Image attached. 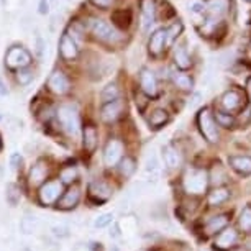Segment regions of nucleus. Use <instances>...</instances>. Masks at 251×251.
Here are the masks:
<instances>
[{
    "instance_id": "f257e3e1",
    "label": "nucleus",
    "mask_w": 251,
    "mask_h": 251,
    "mask_svg": "<svg viewBox=\"0 0 251 251\" xmlns=\"http://www.w3.org/2000/svg\"><path fill=\"white\" fill-rule=\"evenodd\" d=\"M184 191L191 196H199L207 191L208 186V174L203 169H187L182 179Z\"/></svg>"
},
{
    "instance_id": "f03ea898",
    "label": "nucleus",
    "mask_w": 251,
    "mask_h": 251,
    "mask_svg": "<svg viewBox=\"0 0 251 251\" xmlns=\"http://www.w3.org/2000/svg\"><path fill=\"white\" fill-rule=\"evenodd\" d=\"M58 120L63 126V130L69 136H77L80 130L79 113L73 105H61L58 108Z\"/></svg>"
},
{
    "instance_id": "7ed1b4c3",
    "label": "nucleus",
    "mask_w": 251,
    "mask_h": 251,
    "mask_svg": "<svg viewBox=\"0 0 251 251\" xmlns=\"http://www.w3.org/2000/svg\"><path fill=\"white\" fill-rule=\"evenodd\" d=\"M197 125L199 130H201L202 136L205 138L208 143H217L219 141V125H217L215 118L212 117V113L208 108H202L197 115Z\"/></svg>"
},
{
    "instance_id": "20e7f679",
    "label": "nucleus",
    "mask_w": 251,
    "mask_h": 251,
    "mask_svg": "<svg viewBox=\"0 0 251 251\" xmlns=\"http://www.w3.org/2000/svg\"><path fill=\"white\" fill-rule=\"evenodd\" d=\"M91 30L96 35L97 40H100L107 45H115L122 40L120 33L110 23L102 20V18H91Z\"/></svg>"
},
{
    "instance_id": "39448f33",
    "label": "nucleus",
    "mask_w": 251,
    "mask_h": 251,
    "mask_svg": "<svg viewBox=\"0 0 251 251\" xmlns=\"http://www.w3.org/2000/svg\"><path fill=\"white\" fill-rule=\"evenodd\" d=\"M230 0H207L205 10H207V22L205 28H214L220 23V18L228 12Z\"/></svg>"
},
{
    "instance_id": "423d86ee",
    "label": "nucleus",
    "mask_w": 251,
    "mask_h": 251,
    "mask_svg": "<svg viewBox=\"0 0 251 251\" xmlns=\"http://www.w3.org/2000/svg\"><path fill=\"white\" fill-rule=\"evenodd\" d=\"M31 63V54L22 46H12L5 54V64L10 69H25Z\"/></svg>"
},
{
    "instance_id": "0eeeda50",
    "label": "nucleus",
    "mask_w": 251,
    "mask_h": 251,
    "mask_svg": "<svg viewBox=\"0 0 251 251\" xmlns=\"http://www.w3.org/2000/svg\"><path fill=\"white\" fill-rule=\"evenodd\" d=\"M63 196V182L61 181H48L40 189V202L45 205L58 202Z\"/></svg>"
},
{
    "instance_id": "6e6552de",
    "label": "nucleus",
    "mask_w": 251,
    "mask_h": 251,
    "mask_svg": "<svg viewBox=\"0 0 251 251\" xmlns=\"http://www.w3.org/2000/svg\"><path fill=\"white\" fill-rule=\"evenodd\" d=\"M123 156V143L120 140H110L105 146V151H103V163L108 168L118 164L122 161Z\"/></svg>"
},
{
    "instance_id": "1a4fd4ad",
    "label": "nucleus",
    "mask_w": 251,
    "mask_h": 251,
    "mask_svg": "<svg viewBox=\"0 0 251 251\" xmlns=\"http://www.w3.org/2000/svg\"><path fill=\"white\" fill-rule=\"evenodd\" d=\"M48 89L51 92L58 94V96H63V94L68 92L69 91V80L64 75V73H61V71H54L48 79Z\"/></svg>"
},
{
    "instance_id": "9d476101",
    "label": "nucleus",
    "mask_w": 251,
    "mask_h": 251,
    "mask_svg": "<svg viewBox=\"0 0 251 251\" xmlns=\"http://www.w3.org/2000/svg\"><path fill=\"white\" fill-rule=\"evenodd\" d=\"M236 240H238V233L233 230V228H224L220 231L219 235H217L215 238V248L217 250H222V251H226L230 248H233L236 245Z\"/></svg>"
},
{
    "instance_id": "9b49d317",
    "label": "nucleus",
    "mask_w": 251,
    "mask_h": 251,
    "mask_svg": "<svg viewBox=\"0 0 251 251\" xmlns=\"http://www.w3.org/2000/svg\"><path fill=\"white\" fill-rule=\"evenodd\" d=\"M140 86L143 94H146L148 97H154L158 94V80L150 69H143L140 73Z\"/></svg>"
},
{
    "instance_id": "f8f14e48",
    "label": "nucleus",
    "mask_w": 251,
    "mask_h": 251,
    "mask_svg": "<svg viewBox=\"0 0 251 251\" xmlns=\"http://www.w3.org/2000/svg\"><path fill=\"white\" fill-rule=\"evenodd\" d=\"M140 5H141V28L148 30L154 23V18H156L154 0H141Z\"/></svg>"
},
{
    "instance_id": "ddd939ff",
    "label": "nucleus",
    "mask_w": 251,
    "mask_h": 251,
    "mask_svg": "<svg viewBox=\"0 0 251 251\" xmlns=\"http://www.w3.org/2000/svg\"><path fill=\"white\" fill-rule=\"evenodd\" d=\"M168 46V36H166V30H156L150 38V53L153 56H159Z\"/></svg>"
},
{
    "instance_id": "4468645a",
    "label": "nucleus",
    "mask_w": 251,
    "mask_h": 251,
    "mask_svg": "<svg viewBox=\"0 0 251 251\" xmlns=\"http://www.w3.org/2000/svg\"><path fill=\"white\" fill-rule=\"evenodd\" d=\"M59 53L66 61H73L77 58L79 48L69 35H63L59 40Z\"/></svg>"
},
{
    "instance_id": "2eb2a0df",
    "label": "nucleus",
    "mask_w": 251,
    "mask_h": 251,
    "mask_svg": "<svg viewBox=\"0 0 251 251\" xmlns=\"http://www.w3.org/2000/svg\"><path fill=\"white\" fill-rule=\"evenodd\" d=\"M228 164L240 176H250L251 174V156H230Z\"/></svg>"
},
{
    "instance_id": "dca6fc26",
    "label": "nucleus",
    "mask_w": 251,
    "mask_h": 251,
    "mask_svg": "<svg viewBox=\"0 0 251 251\" xmlns=\"http://www.w3.org/2000/svg\"><path fill=\"white\" fill-rule=\"evenodd\" d=\"M222 107L225 108L226 112H235L238 110L241 107V102H243V97H241V94L238 91H235V89H230V91H226L224 96H222Z\"/></svg>"
},
{
    "instance_id": "f3484780",
    "label": "nucleus",
    "mask_w": 251,
    "mask_h": 251,
    "mask_svg": "<svg viewBox=\"0 0 251 251\" xmlns=\"http://www.w3.org/2000/svg\"><path fill=\"white\" fill-rule=\"evenodd\" d=\"M89 192H91V197L96 199L97 202L108 201L112 197V187L103 181H94L89 187Z\"/></svg>"
},
{
    "instance_id": "a211bd4d",
    "label": "nucleus",
    "mask_w": 251,
    "mask_h": 251,
    "mask_svg": "<svg viewBox=\"0 0 251 251\" xmlns=\"http://www.w3.org/2000/svg\"><path fill=\"white\" fill-rule=\"evenodd\" d=\"M163 159L168 168H179L182 163L181 153L173 145H166L163 148Z\"/></svg>"
},
{
    "instance_id": "6ab92c4d",
    "label": "nucleus",
    "mask_w": 251,
    "mask_h": 251,
    "mask_svg": "<svg viewBox=\"0 0 251 251\" xmlns=\"http://www.w3.org/2000/svg\"><path fill=\"white\" fill-rule=\"evenodd\" d=\"M79 199H80L79 189H69V191H66L63 194V197L58 201V207L63 208V210H69V208H74L77 205Z\"/></svg>"
},
{
    "instance_id": "aec40b11",
    "label": "nucleus",
    "mask_w": 251,
    "mask_h": 251,
    "mask_svg": "<svg viewBox=\"0 0 251 251\" xmlns=\"http://www.w3.org/2000/svg\"><path fill=\"white\" fill-rule=\"evenodd\" d=\"M120 112H122V103H120V100L108 102V103H105V105L102 107V120L107 122V123L115 122L117 118L120 117Z\"/></svg>"
},
{
    "instance_id": "412c9836",
    "label": "nucleus",
    "mask_w": 251,
    "mask_h": 251,
    "mask_svg": "<svg viewBox=\"0 0 251 251\" xmlns=\"http://www.w3.org/2000/svg\"><path fill=\"white\" fill-rule=\"evenodd\" d=\"M228 215H217V217H212L210 220L207 222V225H205V230H207V235H214L217 233V231H220L226 228V225H228Z\"/></svg>"
},
{
    "instance_id": "4be33fe9",
    "label": "nucleus",
    "mask_w": 251,
    "mask_h": 251,
    "mask_svg": "<svg viewBox=\"0 0 251 251\" xmlns=\"http://www.w3.org/2000/svg\"><path fill=\"white\" fill-rule=\"evenodd\" d=\"M174 63H176L179 69H189L192 66V59L184 46H176L174 48Z\"/></svg>"
},
{
    "instance_id": "5701e85b",
    "label": "nucleus",
    "mask_w": 251,
    "mask_h": 251,
    "mask_svg": "<svg viewBox=\"0 0 251 251\" xmlns=\"http://www.w3.org/2000/svg\"><path fill=\"white\" fill-rule=\"evenodd\" d=\"M46 174H48V168H46L45 163H36L33 168L30 169V184L31 186H38L46 179Z\"/></svg>"
},
{
    "instance_id": "b1692460",
    "label": "nucleus",
    "mask_w": 251,
    "mask_h": 251,
    "mask_svg": "<svg viewBox=\"0 0 251 251\" xmlns=\"http://www.w3.org/2000/svg\"><path fill=\"white\" fill-rule=\"evenodd\" d=\"M40 226V220L36 217H33L30 214L23 215L20 220V231L23 235H33L36 231V228Z\"/></svg>"
},
{
    "instance_id": "393cba45",
    "label": "nucleus",
    "mask_w": 251,
    "mask_h": 251,
    "mask_svg": "<svg viewBox=\"0 0 251 251\" xmlns=\"http://www.w3.org/2000/svg\"><path fill=\"white\" fill-rule=\"evenodd\" d=\"M230 197V191L225 187H217L215 191H212L210 194H208L207 197V202L208 205H220V203H224L228 201Z\"/></svg>"
},
{
    "instance_id": "a878e982",
    "label": "nucleus",
    "mask_w": 251,
    "mask_h": 251,
    "mask_svg": "<svg viewBox=\"0 0 251 251\" xmlns=\"http://www.w3.org/2000/svg\"><path fill=\"white\" fill-rule=\"evenodd\" d=\"M97 146V130L92 125H87L84 128V148L89 153H92Z\"/></svg>"
},
{
    "instance_id": "bb28decb",
    "label": "nucleus",
    "mask_w": 251,
    "mask_h": 251,
    "mask_svg": "<svg viewBox=\"0 0 251 251\" xmlns=\"http://www.w3.org/2000/svg\"><path fill=\"white\" fill-rule=\"evenodd\" d=\"M169 120V113L163 110V108H156V110L150 115V126L151 128H161L164 123H168Z\"/></svg>"
},
{
    "instance_id": "cd10ccee",
    "label": "nucleus",
    "mask_w": 251,
    "mask_h": 251,
    "mask_svg": "<svg viewBox=\"0 0 251 251\" xmlns=\"http://www.w3.org/2000/svg\"><path fill=\"white\" fill-rule=\"evenodd\" d=\"M112 20L115 22L117 26L120 28H128L131 23V12L130 10H117L112 15Z\"/></svg>"
},
{
    "instance_id": "c85d7f7f",
    "label": "nucleus",
    "mask_w": 251,
    "mask_h": 251,
    "mask_svg": "<svg viewBox=\"0 0 251 251\" xmlns=\"http://www.w3.org/2000/svg\"><path fill=\"white\" fill-rule=\"evenodd\" d=\"M173 80H174V84H176V86H177L179 89H182V91H192L194 82H192V79L189 77L187 74L174 73V74H173Z\"/></svg>"
},
{
    "instance_id": "c756f323",
    "label": "nucleus",
    "mask_w": 251,
    "mask_h": 251,
    "mask_svg": "<svg viewBox=\"0 0 251 251\" xmlns=\"http://www.w3.org/2000/svg\"><path fill=\"white\" fill-rule=\"evenodd\" d=\"M100 96H102V100L105 103L115 102V100H118V97H120V91H118L117 84H108V86L103 87Z\"/></svg>"
},
{
    "instance_id": "7c9ffc66",
    "label": "nucleus",
    "mask_w": 251,
    "mask_h": 251,
    "mask_svg": "<svg viewBox=\"0 0 251 251\" xmlns=\"http://www.w3.org/2000/svg\"><path fill=\"white\" fill-rule=\"evenodd\" d=\"M5 197H7V202L10 203L12 207H15L22 199V192L15 184H8L7 186V192H5Z\"/></svg>"
},
{
    "instance_id": "2f4dec72",
    "label": "nucleus",
    "mask_w": 251,
    "mask_h": 251,
    "mask_svg": "<svg viewBox=\"0 0 251 251\" xmlns=\"http://www.w3.org/2000/svg\"><path fill=\"white\" fill-rule=\"evenodd\" d=\"M146 173L151 174V177H158L159 174V159L156 154H150L146 158Z\"/></svg>"
},
{
    "instance_id": "473e14b6",
    "label": "nucleus",
    "mask_w": 251,
    "mask_h": 251,
    "mask_svg": "<svg viewBox=\"0 0 251 251\" xmlns=\"http://www.w3.org/2000/svg\"><path fill=\"white\" fill-rule=\"evenodd\" d=\"M238 225L243 231H251V207H245L241 210Z\"/></svg>"
},
{
    "instance_id": "72a5a7b5",
    "label": "nucleus",
    "mask_w": 251,
    "mask_h": 251,
    "mask_svg": "<svg viewBox=\"0 0 251 251\" xmlns=\"http://www.w3.org/2000/svg\"><path fill=\"white\" fill-rule=\"evenodd\" d=\"M136 169V164H135V159L131 158H123L120 161V173L123 177H130L131 174L135 173Z\"/></svg>"
},
{
    "instance_id": "f704fd0d",
    "label": "nucleus",
    "mask_w": 251,
    "mask_h": 251,
    "mask_svg": "<svg viewBox=\"0 0 251 251\" xmlns=\"http://www.w3.org/2000/svg\"><path fill=\"white\" fill-rule=\"evenodd\" d=\"M215 118H217V125L219 126H224V128H231L235 125V118L230 115V113H225V112H217L215 113Z\"/></svg>"
},
{
    "instance_id": "c9c22d12",
    "label": "nucleus",
    "mask_w": 251,
    "mask_h": 251,
    "mask_svg": "<svg viewBox=\"0 0 251 251\" xmlns=\"http://www.w3.org/2000/svg\"><path fill=\"white\" fill-rule=\"evenodd\" d=\"M50 230H51L53 238H56V240H64V238H69L71 236V228L68 225H53Z\"/></svg>"
},
{
    "instance_id": "e433bc0d",
    "label": "nucleus",
    "mask_w": 251,
    "mask_h": 251,
    "mask_svg": "<svg viewBox=\"0 0 251 251\" xmlns=\"http://www.w3.org/2000/svg\"><path fill=\"white\" fill-rule=\"evenodd\" d=\"M59 177H61V182H66V184H71L73 181H75L77 177V169L74 166H68V168H63L59 173Z\"/></svg>"
},
{
    "instance_id": "4c0bfd02",
    "label": "nucleus",
    "mask_w": 251,
    "mask_h": 251,
    "mask_svg": "<svg viewBox=\"0 0 251 251\" xmlns=\"http://www.w3.org/2000/svg\"><path fill=\"white\" fill-rule=\"evenodd\" d=\"M68 35H69L71 38H73L75 45L80 43V41L84 40V36H82V35H84V30H82V26H80L77 22L73 23V25L69 26V33H68Z\"/></svg>"
},
{
    "instance_id": "58836bf2",
    "label": "nucleus",
    "mask_w": 251,
    "mask_h": 251,
    "mask_svg": "<svg viewBox=\"0 0 251 251\" xmlns=\"http://www.w3.org/2000/svg\"><path fill=\"white\" fill-rule=\"evenodd\" d=\"M182 31V23L181 22H176V23H173L171 26L166 30V36H168V45H171L173 43V40L176 36H179V33Z\"/></svg>"
},
{
    "instance_id": "ea45409f",
    "label": "nucleus",
    "mask_w": 251,
    "mask_h": 251,
    "mask_svg": "<svg viewBox=\"0 0 251 251\" xmlns=\"http://www.w3.org/2000/svg\"><path fill=\"white\" fill-rule=\"evenodd\" d=\"M17 80L20 86H28V84L33 80V73L30 69H20L17 74Z\"/></svg>"
},
{
    "instance_id": "a19ab883",
    "label": "nucleus",
    "mask_w": 251,
    "mask_h": 251,
    "mask_svg": "<svg viewBox=\"0 0 251 251\" xmlns=\"http://www.w3.org/2000/svg\"><path fill=\"white\" fill-rule=\"evenodd\" d=\"M113 220V214H102L94 220V226L96 228H105L107 225H110Z\"/></svg>"
},
{
    "instance_id": "79ce46f5",
    "label": "nucleus",
    "mask_w": 251,
    "mask_h": 251,
    "mask_svg": "<svg viewBox=\"0 0 251 251\" xmlns=\"http://www.w3.org/2000/svg\"><path fill=\"white\" fill-rule=\"evenodd\" d=\"M45 48H46V41L43 40V36H41L40 33H36V36H35V51H36L38 58H41V56L45 54Z\"/></svg>"
},
{
    "instance_id": "37998d69",
    "label": "nucleus",
    "mask_w": 251,
    "mask_h": 251,
    "mask_svg": "<svg viewBox=\"0 0 251 251\" xmlns=\"http://www.w3.org/2000/svg\"><path fill=\"white\" fill-rule=\"evenodd\" d=\"M43 243H45V251H61V250H59V245L56 243L54 240H51V238H43Z\"/></svg>"
},
{
    "instance_id": "c03bdc74",
    "label": "nucleus",
    "mask_w": 251,
    "mask_h": 251,
    "mask_svg": "<svg viewBox=\"0 0 251 251\" xmlns=\"http://www.w3.org/2000/svg\"><path fill=\"white\" fill-rule=\"evenodd\" d=\"M20 164H22V156H20V153H13L10 156V166H12V169H18V168H20Z\"/></svg>"
},
{
    "instance_id": "a18cd8bd",
    "label": "nucleus",
    "mask_w": 251,
    "mask_h": 251,
    "mask_svg": "<svg viewBox=\"0 0 251 251\" xmlns=\"http://www.w3.org/2000/svg\"><path fill=\"white\" fill-rule=\"evenodd\" d=\"M91 2L99 8H108V7L113 5V2H115V0H91Z\"/></svg>"
},
{
    "instance_id": "49530a36",
    "label": "nucleus",
    "mask_w": 251,
    "mask_h": 251,
    "mask_svg": "<svg viewBox=\"0 0 251 251\" xmlns=\"http://www.w3.org/2000/svg\"><path fill=\"white\" fill-rule=\"evenodd\" d=\"M191 10L194 13H202L203 10H205V5H203L202 2H194L192 5H191Z\"/></svg>"
},
{
    "instance_id": "de8ad7c7",
    "label": "nucleus",
    "mask_w": 251,
    "mask_h": 251,
    "mask_svg": "<svg viewBox=\"0 0 251 251\" xmlns=\"http://www.w3.org/2000/svg\"><path fill=\"white\" fill-rule=\"evenodd\" d=\"M136 105H138V108L141 112L145 110V107L148 105V100H145V97L143 96H138V94H136Z\"/></svg>"
},
{
    "instance_id": "09e8293b",
    "label": "nucleus",
    "mask_w": 251,
    "mask_h": 251,
    "mask_svg": "<svg viewBox=\"0 0 251 251\" xmlns=\"http://www.w3.org/2000/svg\"><path fill=\"white\" fill-rule=\"evenodd\" d=\"M50 5H51L50 0H41V2H40V13H43V15H45V13H48L50 12Z\"/></svg>"
},
{
    "instance_id": "8fccbe9b",
    "label": "nucleus",
    "mask_w": 251,
    "mask_h": 251,
    "mask_svg": "<svg viewBox=\"0 0 251 251\" xmlns=\"http://www.w3.org/2000/svg\"><path fill=\"white\" fill-rule=\"evenodd\" d=\"M108 235H110V238H118V236H120V226L115 224L110 228V233H108Z\"/></svg>"
},
{
    "instance_id": "3c124183",
    "label": "nucleus",
    "mask_w": 251,
    "mask_h": 251,
    "mask_svg": "<svg viewBox=\"0 0 251 251\" xmlns=\"http://www.w3.org/2000/svg\"><path fill=\"white\" fill-rule=\"evenodd\" d=\"M7 94H8V89L5 86V82L0 79V96H7Z\"/></svg>"
},
{
    "instance_id": "603ef678",
    "label": "nucleus",
    "mask_w": 251,
    "mask_h": 251,
    "mask_svg": "<svg viewBox=\"0 0 251 251\" xmlns=\"http://www.w3.org/2000/svg\"><path fill=\"white\" fill-rule=\"evenodd\" d=\"M246 91H248V96L251 100V77H248V80H246Z\"/></svg>"
},
{
    "instance_id": "864d4df0",
    "label": "nucleus",
    "mask_w": 251,
    "mask_h": 251,
    "mask_svg": "<svg viewBox=\"0 0 251 251\" xmlns=\"http://www.w3.org/2000/svg\"><path fill=\"white\" fill-rule=\"evenodd\" d=\"M248 250H250V251H251V240H250V241H248Z\"/></svg>"
},
{
    "instance_id": "5fc2aeb1",
    "label": "nucleus",
    "mask_w": 251,
    "mask_h": 251,
    "mask_svg": "<svg viewBox=\"0 0 251 251\" xmlns=\"http://www.w3.org/2000/svg\"><path fill=\"white\" fill-rule=\"evenodd\" d=\"M22 251H33V250H30V248H23Z\"/></svg>"
},
{
    "instance_id": "6e6d98bb",
    "label": "nucleus",
    "mask_w": 251,
    "mask_h": 251,
    "mask_svg": "<svg viewBox=\"0 0 251 251\" xmlns=\"http://www.w3.org/2000/svg\"><path fill=\"white\" fill-rule=\"evenodd\" d=\"M0 150H2V140H0Z\"/></svg>"
},
{
    "instance_id": "4d7b16f0",
    "label": "nucleus",
    "mask_w": 251,
    "mask_h": 251,
    "mask_svg": "<svg viewBox=\"0 0 251 251\" xmlns=\"http://www.w3.org/2000/svg\"><path fill=\"white\" fill-rule=\"evenodd\" d=\"M0 2H2V3H5V0H0Z\"/></svg>"
},
{
    "instance_id": "13d9d810",
    "label": "nucleus",
    "mask_w": 251,
    "mask_h": 251,
    "mask_svg": "<svg viewBox=\"0 0 251 251\" xmlns=\"http://www.w3.org/2000/svg\"><path fill=\"white\" fill-rule=\"evenodd\" d=\"M0 176H2V169H0Z\"/></svg>"
},
{
    "instance_id": "bf43d9fd",
    "label": "nucleus",
    "mask_w": 251,
    "mask_h": 251,
    "mask_svg": "<svg viewBox=\"0 0 251 251\" xmlns=\"http://www.w3.org/2000/svg\"><path fill=\"white\" fill-rule=\"evenodd\" d=\"M246 2H251V0H246Z\"/></svg>"
}]
</instances>
